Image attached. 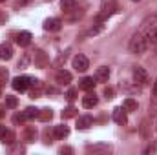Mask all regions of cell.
Listing matches in <instances>:
<instances>
[{
    "label": "cell",
    "mask_w": 157,
    "mask_h": 155,
    "mask_svg": "<svg viewBox=\"0 0 157 155\" xmlns=\"http://www.w3.org/2000/svg\"><path fill=\"white\" fill-rule=\"evenodd\" d=\"M122 108H124L126 112H135V110H137V100H135V99H132V97H128V99H124Z\"/></svg>",
    "instance_id": "24"
},
{
    "label": "cell",
    "mask_w": 157,
    "mask_h": 155,
    "mask_svg": "<svg viewBox=\"0 0 157 155\" xmlns=\"http://www.w3.org/2000/svg\"><path fill=\"white\" fill-rule=\"evenodd\" d=\"M130 51L132 53H135V55H139V53H144L146 51V47H148V39H144L143 35H133L132 40H130Z\"/></svg>",
    "instance_id": "1"
},
{
    "label": "cell",
    "mask_w": 157,
    "mask_h": 155,
    "mask_svg": "<svg viewBox=\"0 0 157 155\" xmlns=\"http://www.w3.org/2000/svg\"><path fill=\"white\" fill-rule=\"evenodd\" d=\"M59 153H73V150H71L70 146H62V148L59 150Z\"/></svg>",
    "instance_id": "36"
},
{
    "label": "cell",
    "mask_w": 157,
    "mask_h": 155,
    "mask_svg": "<svg viewBox=\"0 0 157 155\" xmlns=\"http://www.w3.org/2000/svg\"><path fill=\"white\" fill-rule=\"evenodd\" d=\"M97 102H99V99H97L95 95H86V97H82V106H84L86 110L95 108V106H97Z\"/></svg>",
    "instance_id": "21"
},
{
    "label": "cell",
    "mask_w": 157,
    "mask_h": 155,
    "mask_svg": "<svg viewBox=\"0 0 157 155\" xmlns=\"http://www.w3.org/2000/svg\"><path fill=\"white\" fill-rule=\"evenodd\" d=\"M71 64H73V68L77 70V71H80V73H84L88 68H90V62H88V57H84V55H75L73 57V60H71Z\"/></svg>",
    "instance_id": "3"
},
{
    "label": "cell",
    "mask_w": 157,
    "mask_h": 155,
    "mask_svg": "<svg viewBox=\"0 0 157 155\" xmlns=\"http://www.w3.org/2000/svg\"><path fill=\"white\" fill-rule=\"evenodd\" d=\"M132 2H139V0H132Z\"/></svg>",
    "instance_id": "41"
},
{
    "label": "cell",
    "mask_w": 157,
    "mask_h": 155,
    "mask_svg": "<svg viewBox=\"0 0 157 155\" xmlns=\"http://www.w3.org/2000/svg\"><path fill=\"white\" fill-rule=\"evenodd\" d=\"M126 110L122 108V106H119V108H115L113 112H112V119L117 122V124H121V126H124L126 122H128V117H126Z\"/></svg>",
    "instance_id": "6"
},
{
    "label": "cell",
    "mask_w": 157,
    "mask_h": 155,
    "mask_svg": "<svg viewBox=\"0 0 157 155\" xmlns=\"http://www.w3.org/2000/svg\"><path fill=\"white\" fill-rule=\"evenodd\" d=\"M108 78H110V70L106 66L97 68V71H95V80L97 82H108Z\"/></svg>",
    "instance_id": "14"
},
{
    "label": "cell",
    "mask_w": 157,
    "mask_h": 155,
    "mask_svg": "<svg viewBox=\"0 0 157 155\" xmlns=\"http://www.w3.org/2000/svg\"><path fill=\"white\" fill-rule=\"evenodd\" d=\"M86 152H88V153H110V152H112V146L106 144V142L88 144V146H86Z\"/></svg>",
    "instance_id": "4"
},
{
    "label": "cell",
    "mask_w": 157,
    "mask_h": 155,
    "mask_svg": "<svg viewBox=\"0 0 157 155\" xmlns=\"http://www.w3.org/2000/svg\"><path fill=\"white\" fill-rule=\"evenodd\" d=\"M7 78H9L7 70H6V68H0V86H4V84L7 82Z\"/></svg>",
    "instance_id": "33"
},
{
    "label": "cell",
    "mask_w": 157,
    "mask_h": 155,
    "mask_svg": "<svg viewBox=\"0 0 157 155\" xmlns=\"http://www.w3.org/2000/svg\"><path fill=\"white\" fill-rule=\"evenodd\" d=\"M46 2H51V0H46Z\"/></svg>",
    "instance_id": "43"
},
{
    "label": "cell",
    "mask_w": 157,
    "mask_h": 155,
    "mask_svg": "<svg viewBox=\"0 0 157 155\" xmlns=\"http://www.w3.org/2000/svg\"><path fill=\"white\" fill-rule=\"evenodd\" d=\"M33 53H35V55H33V62H35L37 68H46V66L49 64V59H48V55H46L42 49H35Z\"/></svg>",
    "instance_id": "5"
},
{
    "label": "cell",
    "mask_w": 157,
    "mask_h": 155,
    "mask_svg": "<svg viewBox=\"0 0 157 155\" xmlns=\"http://www.w3.org/2000/svg\"><path fill=\"white\" fill-rule=\"evenodd\" d=\"M75 4H77L75 0H60V7H62V11H66V13L71 11V9L75 7Z\"/></svg>",
    "instance_id": "26"
},
{
    "label": "cell",
    "mask_w": 157,
    "mask_h": 155,
    "mask_svg": "<svg viewBox=\"0 0 157 155\" xmlns=\"http://www.w3.org/2000/svg\"><path fill=\"white\" fill-rule=\"evenodd\" d=\"M39 112H40V110H37V108H33V106H28L24 113H26L28 120H29V119H39Z\"/></svg>",
    "instance_id": "27"
},
{
    "label": "cell",
    "mask_w": 157,
    "mask_h": 155,
    "mask_svg": "<svg viewBox=\"0 0 157 155\" xmlns=\"http://www.w3.org/2000/svg\"><path fill=\"white\" fill-rule=\"evenodd\" d=\"M28 4V0H15V6L18 7V6H26Z\"/></svg>",
    "instance_id": "38"
},
{
    "label": "cell",
    "mask_w": 157,
    "mask_h": 155,
    "mask_svg": "<svg viewBox=\"0 0 157 155\" xmlns=\"http://www.w3.org/2000/svg\"><path fill=\"white\" fill-rule=\"evenodd\" d=\"M95 84H97L95 77H84L82 80H80V82H78V86H80L82 89H86V91L93 89V88H95Z\"/></svg>",
    "instance_id": "20"
},
{
    "label": "cell",
    "mask_w": 157,
    "mask_h": 155,
    "mask_svg": "<svg viewBox=\"0 0 157 155\" xmlns=\"http://www.w3.org/2000/svg\"><path fill=\"white\" fill-rule=\"evenodd\" d=\"M90 126H93V117L91 115H82L77 119V128L78 130H88Z\"/></svg>",
    "instance_id": "15"
},
{
    "label": "cell",
    "mask_w": 157,
    "mask_h": 155,
    "mask_svg": "<svg viewBox=\"0 0 157 155\" xmlns=\"http://www.w3.org/2000/svg\"><path fill=\"white\" fill-rule=\"evenodd\" d=\"M68 57H70V49H66V51H60V53L57 55V59L53 60V66H55V68H62V66L66 64Z\"/></svg>",
    "instance_id": "17"
},
{
    "label": "cell",
    "mask_w": 157,
    "mask_h": 155,
    "mask_svg": "<svg viewBox=\"0 0 157 155\" xmlns=\"http://www.w3.org/2000/svg\"><path fill=\"white\" fill-rule=\"evenodd\" d=\"M133 80L137 84H146L148 82V71L144 68H141V66H135L133 68Z\"/></svg>",
    "instance_id": "7"
},
{
    "label": "cell",
    "mask_w": 157,
    "mask_h": 155,
    "mask_svg": "<svg viewBox=\"0 0 157 155\" xmlns=\"http://www.w3.org/2000/svg\"><path fill=\"white\" fill-rule=\"evenodd\" d=\"M29 88L33 89V91H31V97H39L40 91H42V82H40L39 78H31L29 77Z\"/></svg>",
    "instance_id": "18"
},
{
    "label": "cell",
    "mask_w": 157,
    "mask_h": 155,
    "mask_svg": "<svg viewBox=\"0 0 157 155\" xmlns=\"http://www.w3.org/2000/svg\"><path fill=\"white\" fill-rule=\"evenodd\" d=\"M0 2H4V0H0Z\"/></svg>",
    "instance_id": "44"
},
{
    "label": "cell",
    "mask_w": 157,
    "mask_h": 155,
    "mask_svg": "<svg viewBox=\"0 0 157 155\" xmlns=\"http://www.w3.org/2000/svg\"><path fill=\"white\" fill-rule=\"evenodd\" d=\"M148 44H152V46H157V28H154L150 33H148Z\"/></svg>",
    "instance_id": "31"
},
{
    "label": "cell",
    "mask_w": 157,
    "mask_h": 155,
    "mask_svg": "<svg viewBox=\"0 0 157 155\" xmlns=\"http://www.w3.org/2000/svg\"><path fill=\"white\" fill-rule=\"evenodd\" d=\"M155 130H157V122H155Z\"/></svg>",
    "instance_id": "42"
},
{
    "label": "cell",
    "mask_w": 157,
    "mask_h": 155,
    "mask_svg": "<svg viewBox=\"0 0 157 155\" xmlns=\"http://www.w3.org/2000/svg\"><path fill=\"white\" fill-rule=\"evenodd\" d=\"M150 130H152V126H150V122L148 120H143V124H141V128H139V133H141V137L146 141V139H150Z\"/></svg>",
    "instance_id": "22"
},
{
    "label": "cell",
    "mask_w": 157,
    "mask_h": 155,
    "mask_svg": "<svg viewBox=\"0 0 157 155\" xmlns=\"http://www.w3.org/2000/svg\"><path fill=\"white\" fill-rule=\"evenodd\" d=\"M11 86L17 91H26L29 88V77H15L13 82H11Z\"/></svg>",
    "instance_id": "8"
},
{
    "label": "cell",
    "mask_w": 157,
    "mask_h": 155,
    "mask_svg": "<svg viewBox=\"0 0 157 155\" xmlns=\"http://www.w3.org/2000/svg\"><path fill=\"white\" fill-rule=\"evenodd\" d=\"M113 95H115V89L110 88V86H106V88H104V97L110 100V99H113Z\"/></svg>",
    "instance_id": "34"
},
{
    "label": "cell",
    "mask_w": 157,
    "mask_h": 155,
    "mask_svg": "<svg viewBox=\"0 0 157 155\" xmlns=\"http://www.w3.org/2000/svg\"><path fill=\"white\" fill-rule=\"evenodd\" d=\"M26 120H28L26 113H15V115H13V122H15V124H24Z\"/></svg>",
    "instance_id": "32"
},
{
    "label": "cell",
    "mask_w": 157,
    "mask_h": 155,
    "mask_svg": "<svg viewBox=\"0 0 157 155\" xmlns=\"http://www.w3.org/2000/svg\"><path fill=\"white\" fill-rule=\"evenodd\" d=\"M6 115V108H4V106H0V117H4Z\"/></svg>",
    "instance_id": "40"
},
{
    "label": "cell",
    "mask_w": 157,
    "mask_h": 155,
    "mask_svg": "<svg viewBox=\"0 0 157 155\" xmlns=\"http://www.w3.org/2000/svg\"><path fill=\"white\" fill-rule=\"evenodd\" d=\"M29 62H31V57L26 53V55H22V59L18 60V68H20V70H26V68L29 66Z\"/></svg>",
    "instance_id": "28"
},
{
    "label": "cell",
    "mask_w": 157,
    "mask_h": 155,
    "mask_svg": "<svg viewBox=\"0 0 157 155\" xmlns=\"http://www.w3.org/2000/svg\"><path fill=\"white\" fill-rule=\"evenodd\" d=\"M6 131H7V128H6L4 124H0V141H2V137L6 135Z\"/></svg>",
    "instance_id": "37"
},
{
    "label": "cell",
    "mask_w": 157,
    "mask_h": 155,
    "mask_svg": "<svg viewBox=\"0 0 157 155\" xmlns=\"http://www.w3.org/2000/svg\"><path fill=\"white\" fill-rule=\"evenodd\" d=\"M75 97H77V89H73V88H71V89H68V93H66V99L71 102V100H75Z\"/></svg>",
    "instance_id": "35"
},
{
    "label": "cell",
    "mask_w": 157,
    "mask_h": 155,
    "mask_svg": "<svg viewBox=\"0 0 157 155\" xmlns=\"http://www.w3.org/2000/svg\"><path fill=\"white\" fill-rule=\"evenodd\" d=\"M119 11V7L115 4H108V6H102V11L97 15V22H104V20H108L112 15H115Z\"/></svg>",
    "instance_id": "2"
},
{
    "label": "cell",
    "mask_w": 157,
    "mask_h": 155,
    "mask_svg": "<svg viewBox=\"0 0 157 155\" xmlns=\"http://www.w3.org/2000/svg\"><path fill=\"white\" fill-rule=\"evenodd\" d=\"M53 119V110L51 108H42L39 112V120H42V122H49Z\"/></svg>",
    "instance_id": "23"
},
{
    "label": "cell",
    "mask_w": 157,
    "mask_h": 155,
    "mask_svg": "<svg viewBox=\"0 0 157 155\" xmlns=\"http://www.w3.org/2000/svg\"><path fill=\"white\" fill-rule=\"evenodd\" d=\"M2 142H4V144H13V142H15V133H13L11 130H7L6 135L2 137Z\"/></svg>",
    "instance_id": "29"
},
{
    "label": "cell",
    "mask_w": 157,
    "mask_h": 155,
    "mask_svg": "<svg viewBox=\"0 0 157 155\" xmlns=\"http://www.w3.org/2000/svg\"><path fill=\"white\" fill-rule=\"evenodd\" d=\"M13 57V46L9 42H2L0 44V59L2 60H9Z\"/></svg>",
    "instance_id": "12"
},
{
    "label": "cell",
    "mask_w": 157,
    "mask_h": 155,
    "mask_svg": "<svg viewBox=\"0 0 157 155\" xmlns=\"http://www.w3.org/2000/svg\"><path fill=\"white\" fill-rule=\"evenodd\" d=\"M152 91H154V95L157 97V78H155V82H154V89H152Z\"/></svg>",
    "instance_id": "39"
},
{
    "label": "cell",
    "mask_w": 157,
    "mask_h": 155,
    "mask_svg": "<svg viewBox=\"0 0 157 155\" xmlns=\"http://www.w3.org/2000/svg\"><path fill=\"white\" fill-rule=\"evenodd\" d=\"M35 139H37V130L33 126H26V130L22 133V141L26 144H31V142H35Z\"/></svg>",
    "instance_id": "9"
},
{
    "label": "cell",
    "mask_w": 157,
    "mask_h": 155,
    "mask_svg": "<svg viewBox=\"0 0 157 155\" xmlns=\"http://www.w3.org/2000/svg\"><path fill=\"white\" fill-rule=\"evenodd\" d=\"M60 28H62L60 18H48V20H44V29L46 31H59Z\"/></svg>",
    "instance_id": "11"
},
{
    "label": "cell",
    "mask_w": 157,
    "mask_h": 155,
    "mask_svg": "<svg viewBox=\"0 0 157 155\" xmlns=\"http://www.w3.org/2000/svg\"><path fill=\"white\" fill-rule=\"evenodd\" d=\"M102 31H104V24H102V22H97L93 28H90V29L84 33V37H97V35H101Z\"/></svg>",
    "instance_id": "19"
},
{
    "label": "cell",
    "mask_w": 157,
    "mask_h": 155,
    "mask_svg": "<svg viewBox=\"0 0 157 155\" xmlns=\"http://www.w3.org/2000/svg\"><path fill=\"white\" fill-rule=\"evenodd\" d=\"M77 115V110L73 106H68L66 110H62V119H71V117Z\"/></svg>",
    "instance_id": "30"
},
{
    "label": "cell",
    "mask_w": 157,
    "mask_h": 155,
    "mask_svg": "<svg viewBox=\"0 0 157 155\" xmlns=\"http://www.w3.org/2000/svg\"><path fill=\"white\" fill-rule=\"evenodd\" d=\"M6 106H7L9 110H15V108L18 106V99L13 97V95H6Z\"/></svg>",
    "instance_id": "25"
},
{
    "label": "cell",
    "mask_w": 157,
    "mask_h": 155,
    "mask_svg": "<svg viewBox=\"0 0 157 155\" xmlns=\"http://www.w3.org/2000/svg\"><path fill=\"white\" fill-rule=\"evenodd\" d=\"M15 42H17L18 46H22V47L29 46V44H31V33H29V31H20V33H17Z\"/></svg>",
    "instance_id": "10"
},
{
    "label": "cell",
    "mask_w": 157,
    "mask_h": 155,
    "mask_svg": "<svg viewBox=\"0 0 157 155\" xmlns=\"http://www.w3.org/2000/svg\"><path fill=\"white\" fill-rule=\"evenodd\" d=\"M68 135H70V128H68V126L59 124V126L53 128V137H55V139H66Z\"/></svg>",
    "instance_id": "13"
},
{
    "label": "cell",
    "mask_w": 157,
    "mask_h": 155,
    "mask_svg": "<svg viewBox=\"0 0 157 155\" xmlns=\"http://www.w3.org/2000/svg\"><path fill=\"white\" fill-rule=\"evenodd\" d=\"M55 78H57L59 84H70V82H71V73L66 71V70H59L57 75H55Z\"/></svg>",
    "instance_id": "16"
}]
</instances>
